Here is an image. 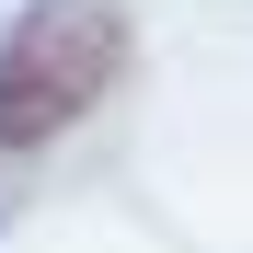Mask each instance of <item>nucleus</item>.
<instances>
[{"label": "nucleus", "mask_w": 253, "mask_h": 253, "mask_svg": "<svg viewBox=\"0 0 253 253\" xmlns=\"http://www.w3.org/2000/svg\"><path fill=\"white\" fill-rule=\"evenodd\" d=\"M115 58H126V23L104 0H46V12H23L12 46H0V150H46L69 115H92L115 92Z\"/></svg>", "instance_id": "obj_1"}]
</instances>
